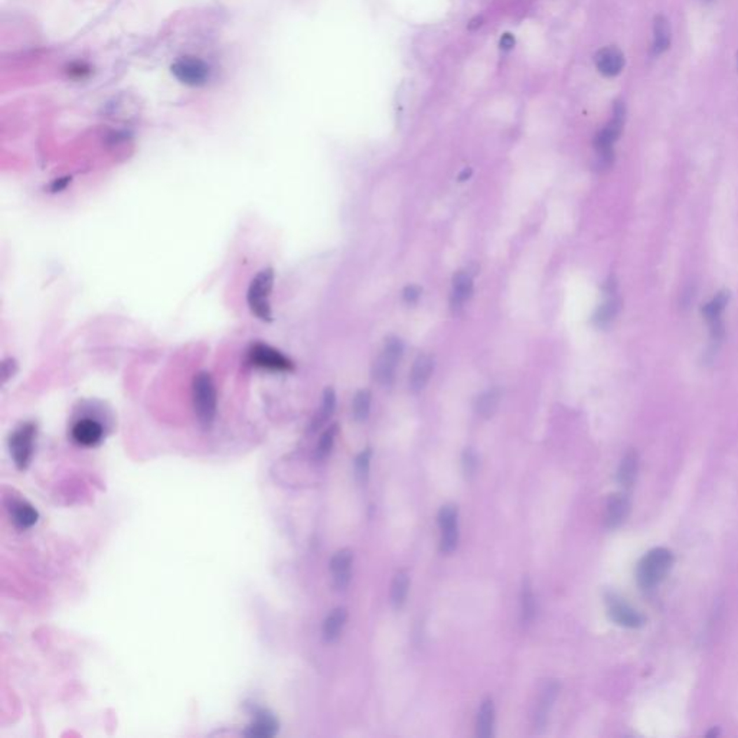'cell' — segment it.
<instances>
[{"label": "cell", "instance_id": "obj_1", "mask_svg": "<svg viewBox=\"0 0 738 738\" xmlns=\"http://www.w3.org/2000/svg\"><path fill=\"white\" fill-rule=\"evenodd\" d=\"M192 401L198 423L202 428H211L218 410V394L210 372H198L192 383Z\"/></svg>", "mask_w": 738, "mask_h": 738}, {"label": "cell", "instance_id": "obj_2", "mask_svg": "<svg viewBox=\"0 0 738 738\" xmlns=\"http://www.w3.org/2000/svg\"><path fill=\"white\" fill-rule=\"evenodd\" d=\"M674 564V554L667 548H653L643 555L636 570V578L643 590H652L668 575Z\"/></svg>", "mask_w": 738, "mask_h": 738}, {"label": "cell", "instance_id": "obj_3", "mask_svg": "<svg viewBox=\"0 0 738 738\" xmlns=\"http://www.w3.org/2000/svg\"><path fill=\"white\" fill-rule=\"evenodd\" d=\"M274 287V271L273 268H264L259 271L251 280L247 290V304L251 313L263 322L273 320L271 312V292Z\"/></svg>", "mask_w": 738, "mask_h": 738}, {"label": "cell", "instance_id": "obj_4", "mask_svg": "<svg viewBox=\"0 0 738 738\" xmlns=\"http://www.w3.org/2000/svg\"><path fill=\"white\" fill-rule=\"evenodd\" d=\"M36 439V425L34 423H25L18 427L9 439L11 456L19 470L28 469Z\"/></svg>", "mask_w": 738, "mask_h": 738}, {"label": "cell", "instance_id": "obj_5", "mask_svg": "<svg viewBox=\"0 0 738 738\" xmlns=\"http://www.w3.org/2000/svg\"><path fill=\"white\" fill-rule=\"evenodd\" d=\"M404 355V345L398 338H390L374 365V378L381 385H391L395 379L397 367Z\"/></svg>", "mask_w": 738, "mask_h": 738}, {"label": "cell", "instance_id": "obj_6", "mask_svg": "<svg viewBox=\"0 0 738 738\" xmlns=\"http://www.w3.org/2000/svg\"><path fill=\"white\" fill-rule=\"evenodd\" d=\"M247 361L252 367L266 369V371H273V372H290L294 368L293 362L287 358L286 355H283L275 348L261 343V342L254 343L248 349Z\"/></svg>", "mask_w": 738, "mask_h": 738}, {"label": "cell", "instance_id": "obj_7", "mask_svg": "<svg viewBox=\"0 0 738 738\" xmlns=\"http://www.w3.org/2000/svg\"><path fill=\"white\" fill-rule=\"evenodd\" d=\"M172 72L181 83L191 87L203 86L210 78V67L193 57H186L176 61L172 65Z\"/></svg>", "mask_w": 738, "mask_h": 738}, {"label": "cell", "instance_id": "obj_8", "mask_svg": "<svg viewBox=\"0 0 738 738\" xmlns=\"http://www.w3.org/2000/svg\"><path fill=\"white\" fill-rule=\"evenodd\" d=\"M606 604H607V615L612 619L617 626L626 627V629H639L645 624V617L636 612V610L627 604L623 599H620L616 594H607L606 596Z\"/></svg>", "mask_w": 738, "mask_h": 738}, {"label": "cell", "instance_id": "obj_9", "mask_svg": "<svg viewBox=\"0 0 738 738\" xmlns=\"http://www.w3.org/2000/svg\"><path fill=\"white\" fill-rule=\"evenodd\" d=\"M626 118V107L623 103H616L613 110V118L608 121V124L604 127L603 130L599 132V135L594 139V146L597 151H606V150H613L615 142L620 137L623 124Z\"/></svg>", "mask_w": 738, "mask_h": 738}, {"label": "cell", "instance_id": "obj_10", "mask_svg": "<svg viewBox=\"0 0 738 738\" xmlns=\"http://www.w3.org/2000/svg\"><path fill=\"white\" fill-rule=\"evenodd\" d=\"M71 437L78 446L94 447L104 437V428L93 418H81L71 428Z\"/></svg>", "mask_w": 738, "mask_h": 738}, {"label": "cell", "instance_id": "obj_11", "mask_svg": "<svg viewBox=\"0 0 738 738\" xmlns=\"http://www.w3.org/2000/svg\"><path fill=\"white\" fill-rule=\"evenodd\" d=\"M596 67L604 77H616L624 68V55L616 46H606L596 54Z\"/></svg>", "mask_w": 738, "mask_h": 738}, {"label": "cell", "instance_id": "obj_12", "mask_svg": "<svg viewBox=\"0 0 738 738\" xmlns=\"http://www.w3.org/2000/svg\"><path fill=\"white\" fill-rule=\"evenodd\" d=\"M473 294V278L467 271H459L453 278L450 304L454 313H459Z\"/></svg>", "mask_w": 738, "mask_h": 738}, {"label": "cell", "instance_id": "obj_13", "mask_svg": "<svg viewBox=\"0 0 738 738\" xmlns=\"http://www.w3.org/2000/svg\"><path fill=\"white\" fill-rule=\"evenodd\" d=\"M630 512V500L626 493L612 495L606 505V525L610 529L619 528L627 518Z\"/></svg>", "mask_w": 738, "mask_h": 738}, {"label": "cell", "instance_id": "obj_14", "mask_svg": "<svg viewBox=\"0 0 738 738\" xmlns=\"http://www.w3.org/2000/svg\"><path fill=\"white\" fill-rule=\"evenodd\" d=\"M353 563V554L350 549L338 551L330 559V571L334 575V584L339 590L348 587L350 581V570Z\"/></svg>", "mask_w": 738, "mask_h": 738}, {"label": "cell", "instance_id": "obj_15", "mask_svg": "<svg viewBox=\"0 0 738 738\" xmlns=\"http://www.w3.org/2000/svg\"><path fill=\"white\" fill-rule=\"evenodd\" d=\"M432 369H435V360H432L430 355H420L416 360L410 374V387L414 392H420L425 388L431 378Z\"/></svg>", "mask_w": 738, "mask_h": 738}, {"label": "cell", "instance_id": "obj_16", "mask_svg": "<svg viewBox=\"0 0 738 738\" xmlns=\"http://www.w3.org/2000/svg\"><path fill=\"white\" fill-rule=\"evenodd\" d=\"M278 732V721L270 712L261 709L256 714V718L248 725L245 735L254 738H270Z\"/></svg>", "mask_w": 738, "mask_h": 738}, {"label": "cell", "instance_id": "obj_17", "mask_svg": "<svg viewBox=\"0 0 738 738\" xmlns=\"http://www.w3.org/2000/svg\"><path fill=\"white\" fill-rule=\"evenodd\" d=\"M639 472V456L634 450H629L620 462L617 470V481L623 489H630Z\"/></svg>", "mask_w": 738, "mask_h": 738}, {"label": "cell", "instance_id": "obj_18", "mask_svg": "<svg viewBox=\"0 0 738 738\" xmlns=\"http://www.w3.org/2000/svg\"><path fill=\"white\" fill-rule=\"evenodd\" d=\"M671 46V27L665 16H656L653 22V43L652 53L653 55H662Z\"/></svg>", "mask_w": 738, "mask_h": 738}, {"label": "cell", "instance_id": "obj_19", "mask_svg": "<svg viewBox=\"0 0 738 738\" xmlns=\"http://www.w3.org/2000/svg\"><path fill=\"white\" fill-rule=\"evenodd\" d=\"M11 515L15 526L22 531L32 528L39 519L36 509L27 502H15L11 507Z\"/></svg>", "mask_w": 738, "mask_h": 738}, {"label": "cell", "instance_id": "obj_20", "mask_svg": "<svg viewBox=\"0 0 738 738\" xmlns=\"http://www.w3.org/2000/svg\"><path fill=\"white\" fill-rule=\"evenodd\" d=\"M493 725H495V705L491 698H486L481 702L479 712H477V721H476L477 737L491 738L493 735Z\"/></svg>", "mask_w": 738, "mask_h": 738}, {"label": "cell", "instance_id": "obj_21", "mask_svg": "<svg viewBox=\"0 0 738 738\" xmlns=\"http://www.w3.org/2000/svg\"><path fill=\"white\" fill-rule=\"evenodd\" d=\"M346 617H348L346 608L338 607L332 610V613L326 617L323 623V638L326 642H335L339 638L341 631L346 623Z\"/></svg>", "mask_w": 738, "mask_h": 738}, {"label": "cell", "instance_id": "obj_22", "mask_svg": "<svg viewBox=\"0 0 738 738\" xmlns=\"http://www.w3.org/2000/svg\"><path fill=\"white\" fill-rule=\"evenodd\" d=\"M410 577L405 571H398L391 584V603L395 608H401L409 596Z\"/></svg>", "mask_w": 738, "mask_h": 738}, {"label": "cell", "instance_id": "obj_23", "mask_svg": "<svg viewBox=\"0 0 738 738\" xmlns=\"http://www.w3.org/2000/svg\"><path fill=\"white\" fill-rule=\"evenodd\" d=\"M335 409H336V395H335V391L332 388H327L323 394V399H322V405H320V410L319 413L316 414V417L313 418L312 421V427L310 430L312 431H316L319 430L330 417H332V414L335 413Z\"/></svg>", "mask_w": 738, "mask_h": 738}, {"label": "cell", "instance_id": "obj_24", "mask_svg": "<svg viewBox=\"0 0 738 738\" xmlns=\"http://www.w3.org/2000/svg\"><path fill=\"white\" fill-rule=\"evenodd\" d=\"M500 401V392L496 388H492L486 392H483L477 401H476V411L480 417H492L498 409Z\"/></svg>", "mask_w": 738, "mask_h": 738}, {"label": "cell", "instance_id": "obj_25", "mask_svg": "<svg viewBox=\"0 0 738 738\" xmlns=\"http://www.w3.org/2000/svg\"><path fill=\"white\" fill-rule=\"evenodd\" d=\"M556 694H558V685L556 683H549L545 686V690L542 691V695H541V699H540V704H538V709H537V725L538 727H544L545 725V721H547V716L549 712V708L552 706L555 698H556Z\"/></svg>", "mask_w": 738, "mask_h": 738}, {"label": "cell", "instance_id": "obj_26", "mask_svg": "<svg viewBox=\"0 0 738 738\" xmlns=\"http://www.w3.org/2000/svg\"><path fill=\"white\" fill-rule=\"evenodd\" d=\"M619 310H620V300L619 299H610L597 309L593 320H594V323L597 326H607L610 322H612L616 317Z\"/></svg>", "mask_w": 738, "mask_h": 738}, {"label": "cell", "instance_id": "obj_27", "mask_svg": "<svg viewBox=\"0 0 738 738\" xmlns=\"http://www.w3.org/2000/svg\"><path fill=\"white\" fill-rule=\"evenodd\" d=\"M371 398L372 397L368 390H362L355 395L353 404H352V411H353V418L356 421H365L368 418L369 411H371Z\"/></svg>", "mask_w": 738, "mask_h": 738}, {"label": "cell", "instance_id": "obj_28", "mask_svg": "<svg viewBox=\"0 0 738 738\" xmlns=\"http://www.w3.org/2000/svg\"><path fill=\"white\" fill-rule=\"evenodd\" d=\"M336 432H338V425L334 424L330 425L319 440L317 443V447H316V459L317 460H323L326 459V457L329 456V453L332 451V447H334V443H335V437H336Z\"/></svg>", "mask_w": 738, "mask_h": 738}, {"label": "cell", "instance_id": "obj_29", "mask_svg": "<svg viewBox=\"0 0 738 738\" xmlns=\"http://www.w3.org/2000/svg\"><path fill=\"white\" fill-rule=\"evenodd\" d=\"M537 606H535V597H533L532 587L529 581L526 580L524 582V590H522V620L525 623H529L535 617Z\"/></svg>", "mask_w": 738, "mask_h": 738}, {"label": "cell", "instance_id": "obj_30", "mask_svg": "<svg viewBox=\"0 0 738 738\" xmlns=\"http://www.w3.org/2000/svg\"><path fill=\"white\" fill-rule=\"evenodd\" d=\"M727 301H728V293L727 292H721L718 293L714 299H712L708 304H705L704 309H702V313L704 316L711 322L714 319H718L724 310V308L727 306Z\"/></svg>", "mask_w": 738, "mask_h": 738}, {"label": "cell", "instance_id": "obj_31", "mask_svg": "<svg viewBox=\"0 0 738 738\" xmlns=\"http://www.w3.org/2000/svg\"><path fill=\"white\" fill-rule=\"evenodd\" d=\"M439 524H440L442 531L459 528V511H457V506L454 505L443 506L439 512Z\"/></svg>", "mask_w": 738, "mask_h": 738}, {"label": "cell", "instance_id": "obj_32", "mask_svg": "<svg viewBox=\"0 0 738 738\" xmlns=\"http://www.w3.org/2000/svg\"><path fill=\"white\" fill-rule=\"evenodd\" d=\"M371 456H372V451L369 449L364 450L358 457H356L355 460V472H356V477H358L360 481H367L368 479V474H369V465H371Z\"/></svg>", "mask_w": 738, "mask_h": 738}, {"label": "cell", "instance_id": "obj_33", "mask_svg": "<svg viewBox=\"0 0 738 738\" xmlns=\"http://www.w3.org/2000/svg\"><path fill=\"white\" fill-rule=\"evenodd\" d=\"M459 544V528H451L442 531V545L440 549L446 554L453 552Z\"/></svg>", "mask_w": 738, "mask_h": 738}, {"label": "cell", "instance_id": "obj_34", "mask_svg": "<svg viewBox=\"0 0 738 738\" xmlns=\"http://www.w3.org/2000/svg\"><path fill=\"white\" fill-rule=\"evenodd\" d=\"M477 466H479V460H477L476 453L472 449H466L463 454V469H465L466 476H473L477 470Z\"/></svg>", "mask_w": 738, "mask_h": 738}, {"label": "cell", "instance_id": "obj_35", "mask_svg": "<svg viewBox=\"0 0 738 738\" xmlns=\"http://www.w3.org/2000/svg\"><path fill=\"white\" fill-rule=\"evenodd\" d=\"M420 296H421V289H420L418 286H414V285H413V286H406L405 290H404V293H402L404 300H405L406 303H409V304H414V303H417L418 299H420Z\"/></svg>", "mask_w": 738, "mask_h": 738}, {"label": "cell", "instance_id": "obj_36", "mask_svg": "<svg viewBox=\"0 0 738 738\" xmlns=\"http://www.w3.org/2000/svg\"><path fill=\"white\" fill-rule=\"evenodd\" d=\"M71 182V177H61V179L55 181L53 185H50V191L53 192H61L67 188V185Z\"/></svg>", "mask_w": 738, "mask_h": 738}, {"label": "cell", "instance_id": "obj_37", "mask_svg": "<svg viewBox=\"0 0 738 738\" xmlns=\"http://www.w3.org/2000/svg\"><path fill=\"white\" fill-rule=\"evenodd\" d=\"M514 45H515V38L511 34H505L502 36V39H500V48L502 49L507 50V49H511Z\"/></svg>", "mask_w": 738, "mask_h": 738}, {"label": "cell", "instance_id": "obj_38", "mask_svg": "<svg viewBox=\"0 0 738 738\" xmlns=\"http://www.w3.org/2000/svg\"><path fill=\"white\" fill-rule=\"evenodd\" d=\"M470 175H472V170H465V172L460 175L459 179H460V181H466Z\"/></svg>", "mask_w": 738, "mask_h": 738}, {"label": "cell", "instance_id": "obj_39", "mask_svg": "<svg viewBox=\"0 0 738 738\" xmlns=\"http://www.w3.org/2000/svg\"><path fill=\"white\" fill-rule=\"evenodd\" d=\"M718 734H720V731L714 728V730H712V731H709V732H708L706 735H708V737H712V735H718Z\"/></svg>", "mask_w": 738, "mask_h": 738}, {"label": "cell", "instance_id": "obj_40", "mask_svg": "<svg viewBox=\"0 0 738 738\" xmlns=\"http://www.w3.org/2000/svg\"><path fill=\"white\" fill-rule=\"evenodd\" d=\"M708 2H709V0H708Z\"/></svg>", "mask_w": 738, "mask_h": 738}]
</instances>
